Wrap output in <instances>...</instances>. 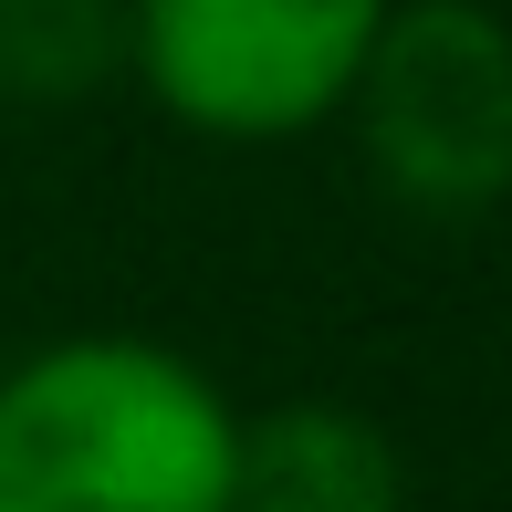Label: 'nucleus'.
Returning <instances> with one entry per match:
<instances>
[{
	"label": "nucleus",
	"instance_id": "obj_1",
	"mask_svg": "<svg viewBox=\"0 0 512 512\" xmlns=\"http://www.w3.org/2000/svg\"><path fill=\"white\" fill-rule=\"evenodd\" d=\"M241 408L157 335H53L0 366V512H230Z\"/></svg>",
	"mask_w": 512,
	"mask_h": 512
},
{
	"label": "nucleus",
	"instance_id": "obj_2",
	"mask_svg": "<svg viewBox=\"0 0 512 512\" xmlns=\"http://www.w3.org/2000/svg\"><path fill=\"white\" fill-rule=\"evenodd\" d=\"M387 0H126V74L209 147L335 126Z\"/></svg>",
	"mask_w": 512,
	"mask_h": 512
},
{
	"label": "nucleus",
	"instance_id": "obj_3",
	"mask_svg": "<svg viewBox=\"0 0 512 512\" xmlns=\"http://www.w3.org/2000/svg\"><path fill=\"white\" fill-rule=\"evenodd\" d=\"M366 168L418 220H481L512 199V21L492 0H387L345 95Z\"/></svg>",
	"mask_w": 512,
	"mask_h": 512
},
{
	"label": "nucleus",
	"instance_id": "obj_4",
	"mask_svg": "<svg viewBox=\"0 0 512 512\" xmlns=\"http://www.w3.org/2000/svg\"><path fill=\"white\" fill-rule=\"evenodd\" d=\"M230 512H408L398 439L335 398L262 408L230 439Z\"/></svg>",
	"mask_w": 512,
	"mask_h": 512
},
{
	"label": "nucleus",
	"instance_id": "obj_5",
	"mask_svg": "<svg viewBox=\"0 0 512 512\" xmlns=\"http://www.w3.org/2000/svg\"><path fill=\"white\" fill-rule=\"evenodd\" d=\"M126 74V0H0V95L74 105Z\"/></svg>",
	"mask_w": 512,
	"mask_h": 512
}]
</instances>
